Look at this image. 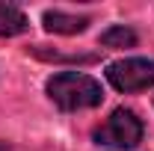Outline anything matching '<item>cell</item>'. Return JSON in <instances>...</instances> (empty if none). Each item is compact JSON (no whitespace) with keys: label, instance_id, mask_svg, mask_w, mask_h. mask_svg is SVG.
<instances>
[{"label":"cell","instance_id":"277c9868","mask_svg":"<svg viewBox=\"0 0 154 151\" xmlns=\"http://www.w3.org/2000/svg\"><path fill=\"white\" fill-rule=\"evenodd\" d=\"M45 30L48 33H59V36H77L89 27V18L86 15H68V12H59V9H51L45 12Z\"/></svg>","mask_w":154,"mask_h":151},{"label":"cell","instance_id":"5b68a950","mask_svg":"<svg viewBox=\"0 0 154 151\" xmlns=\"http://www.w3.org/2000/svg\"><path fill=\"white\" fill-rule=\"evenodd\" d=\"M27 27H30V21H27V15L21 9L0 3V39L21 36V33H27Z\"/></svg>","mask_w":154,"mask_h":151},{"label":"cell","instance_id":"8992f818","mask_svg":"<svg viewBox=\"0 0 154 151\" xmlns=\"http://www.w3.org/2000/svg\"><path fill=\"white\" fill-rule=\"evenodd\" d=\"M101 45L104 48H134L136 33L131 27H125V24H116V27H110V30L101 33Z\"/></svg>","mask_w":154,"mask_h":151},{"label":"cell","instance_id":"3957f363","mask_svg":"<svg viewBox=\"0 0 154 151\" xmlns=\"http://www.w3.org/2000/svg\"><path fill=\"white\" fill-rule=\"evenodd\" d=\"M107 80L113 83V89L131 95L142 92L154 86V59L131 57V59H119L113 65H107Z\"/></svg>","mask_w":154,"mask_h":151},{"label":"cell","instance_id":"6da1fadb","mask_svg":"<svg viewBox=\"0 0 154 151\" xmlns=\"http://www.w3.org/2000/svg\"><path fill=\"white\" fill-rule=\"evenodd\" d=\"M48 98L59 110L74 113V110H89L104 101V89L95 77L80 74V71H59L48 80Z\"/></svg>","mask_w":154,"mask_h":151},{"label":"cell","instance_id":"52a82bcc","mask_svg":"<svg viewBox=\"0 0 154 151\" xmlns=\"http://www.w3.org/2000/svg\"><path fill=\"white\" fill-rule=\"evenodd\" d=\"M0 151H9V145H6V142H0Z\"/></svg>","mask_w":154,"mask_h":151},{"label":"cell","instance_id":"7a4b0ae2","mask_svg":"<svg viewBox=\"0 0 154 151\" xmlns=\"http://www.w3.org/2000/svg\"><path fill=\"white\" fill-rule=\"evenodd\" d=\"M142 133H145V128H142L139 116H136L134 110L119 107V110L110 113V119H107L101 128H95L92 136H95L98 145H110V148H134V145L142 142Z\"/></svg>","mask_w":154,"mask_h":151}]
</instances>
